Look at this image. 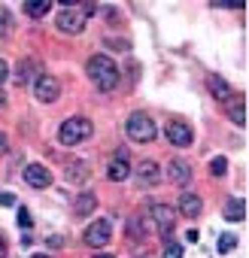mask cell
I'll list each match as a JSON object with an SVG mask.
<instances>
[{
    "label": "cell",
    "instance_id": "obj_1",
    "mask_svg": "<svg viewBox=\"0 0 249 258\" xmlns=\"http://www.w3.org/2000/svg\"><path fill=\"white\" fill-rule=\"evenodd\" d=\"M85 70H88V79L100 91H112L118 85V67H115V61L109 55H91L88 64H85Z\"/></svg>",
    "mask_w": 249,
    "mask_h": 258
},
{
    "label": "cell",
    "instance_id": "obj_2",
    "mask_svg": "<svg viewBox=\"0 0 249 258\" xmlns=\"http://www.w3.org/2000/svg\"><path fill=\"white\" fill-rule=\"evenodd\" d=\"M125 131H128V140L134 143H152L158 137V124L146 112H131L128 121H125Z\"/></svg>",
    "mask_w": 249,
    "mask_h": 258
},
{
    "label": "cell",
    "instance_id": "obj_3",
    "mask_svg": "<svg viewBox=\"0 0 249 258\" xmlns=\"http://www.w3.org/2000/svg\"><path fill=\"white\" fill-rule=\"evenodd\" d=\"M91 137V121L82 118V115H73V118H64L61 127H58V143L61 146H76L82 140Z\"/></svg>",
    "mask_w": 249,
    "mask_h": 258
},
{
    "label": "cell",
    "instance_id": "obj_4",
    "mask_svg": "<svg viewBox=\"0 0 249 258\" xmlns=\"http://www.w3.org/2000/svg\"><path fill=\"white\" fill-rule=\"evenodd\" d=\"M109 237H112V222H109V219H94V222L85 228V234H82V240H85L91 249H103V246L109 243Z\"/></svg>",
    "mask_w": 249,
    "mask_h": 258
},
{
    "label": "cell",
    "instance_id": "obj_5",
    "mask_svg": "<svg viewBox=\"0 0 249 258\" xmlns=\"http://www.w3.org/2000/svg\"><path fill=\"white\" fill-rule=\"evenodd\" d=\"M55 25H58L61 34H82L85 31V13L76 10V7H64L58 13V22Z\"/></svg>",
    "mask_w": 249,
    "mask_h": 258
},
{
    "label": "cell",
    "instance_id": "obj_6",
    "mask_svg": "<svg viewBox=\"0 0 249 258\" xmlns=\"http://www.w3.org/2000/svg\"><path fill=\"white\" fill-rule=\"evenodd\" d=\"M34 97H37L40 103H55V100L61 97V82H58L55 76H49V73L37 76V79H34Z\"/></svg>",
    "mask_w": 249,
    "mask_h": 258
},
{
    "label": "cell",
    "instance_id": "obj_7",
    "mask_svg": "<svg viewBox=\"0 0 249 258\" xmlns=\"http://www.w3.org/2000/svg\"><path fill=\"white\" fill-rule=\"evenodd\" d=\"M131 173H134V167H131V161H128V152L118 149V152L109 158V164H106V179H109V182H125Z\"/></svg>",
    "mask_w": 249,
    "mask_h": 258
},
{
    "label": "cell",
    "instance_id": "obj_8",
    "mask_svg": "<svg viewBox=\"0 0 249 258\" xmlns=\"http://www.w3.org/2000/svg\"><path fill=\"white\" fill-rule=\"evenodd\" d=\"M164 134H167V140H170L176 149H185V146H192V140H195L192 127H189V121H170Z\"/></svg>",
    "mask_w": 249,
    "mask_h": 258
},
{
    "label": "cell",
    "instance_id": "obj_9",
    "mask_svg": "<svg viewBox=\"0 0 249 258\" xmlns=\"http://www.w3.org/2000/svg\"><path fill=\"white\" fill-rule=\"evenodd\" d=\"M149 213H152V219H155V225H158L161 237L173 231V225H176V213H173V207H167V204H152V210H149Z\"/></svg>",
    "mask_w": 249,
    "mask_h": 258
},
{
    "label": "cell",
    "instance_id": "obj_10",
    "mask_svg": "<svg viewBox=\"0 0 249 258\" xmlns=\"http://www.w3.org/2000/svg\"><path fill=\"white\" fill-rule=\"evenodd\" d=\"M161 176H164V170L158 167V161H140V167H137V182L140 185L152 188V185L161 182Z\"/></svg>",
    "mask_w": 249,
    "mask_h": 258
},
{
    "label": "cell",
    "instance_id": "obj_11",
    "mask_svg": "<svg viewBox=\"0 0 249 258\" xmlns=\"http://www.w3.org/2000/svg\"><path fill=\"white\" fill-rule=\"evenodd\" d=\"M25 182H28L31 188H49V185H52V173H49V167H43V164H28V167H25Z\"/></svg>",
    "mask_w": 249,
    "mask_h": 258
},
{
    "label": "cell",
    "instance_id": "obj_12",
    "mask_svg": "<svg viewBox=\"0 0 249 258\" xmlns=\"http://www.w3.org/2000/svg\"><path fill=\"white\" fill-rule=\"evenodd\" d=\"M37 76H43V70H40V64H37L34 58L19 61V67H16V85H28V82H34Z\"/></svg>",
    "mask_w": 249,
    "mask_h": 258
},
{
    "label": "cell",
    "instance_id": "obj_13",
    "mask_svg": "<svg viewBox=\"0 0 249 258\" xmlns=\"http://www.w3.org/2000/svg\"><path fill=\"white\" fill-rule=\"evenodd\" d=\"M201 210H204V201H201V195H195V191H185V195H179V213H182L185 219H198V216H201Z\"/></svg>",
    "mask_w": 249,
    "mask_h": 258
},
{
    "label": "cell",
    "instance_id": "obj_14",
    "mask_svg": "<svg viewBox=\"0 0 249 258\" xmlns=\"http://www.w3.org/2000/svg\"><path fill=\"white\" fill-rule=\"evenodd\" d=\"M167 179L176 182V185H185V182L192 179V167H189L182 158H173V161L167 164Z\"/></svg>",
    "mask_w": 249,
    "mask_h": 258
},
{
    "label": "cell",
    "instance_id": "obj_15",
    "mask_svg": "<svg viewBox=\"0 0 249 258\" xmlns=\"http://www.w3.org/2000/svg\"><path fill=\"white\" fill-rule=\"evenodd\" d=\"M207 85H210V91H213V97H216V100H222V103L234 100V88H231L222 76H216V73H213V76L207 79Z\"/></svg>",
    "mask_w": 249,
    "mask_h": 258
},
{
    "label": "cell",
    "instance_id": "obj_16",
    "mask_svg": "<svg viewBox=\"0 0 249 258\" xmlns=\"http://www.w3.org/2000/svg\"><path fill=\"white\" fill-rule=\"evenodd\" d=\"M94 207H97V198H94V191H82V195H76L73 213H76L79 219H88V216L94 213Z\"/></svg>",
    "mask_w": 249,
    "mask_h": 258
},
{
    "label": "cell",
    "instance_id": "obj_17",
    "mask_svg": "<svg viewBox=\"0 0 249 258\" xmlns=\"http://www.w3.org/2000/svg\"><path fill=\"white\" fill-rule=\"evenodd\" d=\"M64 179L73 182V185H82V182L88 179V164H85V161H70L67 170H64Z\"/></svg>",
    "mask_w": 249,
    "mask_h": 258
},
{
    "label": "cell",
    "instance_id": "obj_18",
    "mask_svg": "<svg viewBox=\"0 0 249 258\" xmlns=\"http://www.w3.org/2000/svg\"><path fill=\"white\" fill-rule=\"evenodd\" d=\"M225 219L228 222H243L246 219V201L243 198H231L225 204Z\"/></svg>",
    "mask_w": 249,
    "mask_h": 258
},
{
    "label": "cell",
    "instance_id": "obj_19",
    "mask_svg": "<svg viewBox=\"0 0 249 258\" xmlns=\"http://www.w3.org/2000/svg\"><path fill=\"white\" fill-rule=\"evenodd\" d=\"M228 118H231L237 127H243V124H246V103H243V97L228 100Z\"/></svg>",
    "mask_w": 249,
    "mask_h": 258
},
{
    "label": "cell",
    "instance_id": "obj_20",
    "mask_svg": "<svg viewBox=\"0 0 249 258\" xmlns=\"http://www.w3.org/2000/svg\"><path fill=\"white\" fill-rule=\"evenodd\" d=\"M49 10H52L49 0H28V4H25V13H28L31 19H43Z\"/></svg>",
    "mask_w": 249,
    "mask_h": 258
},
{
    "label": "cell",
    "instance_id": "obj_21",
    "mask_svg": "<svg viewBox=\"0 0 249 258\" xmlns=\"http://www.w3.org/2000/svg\"><path fill=\"white\" fill-rule=\"evenodd\" d=\"M225 173H228V158H222V155L213 158L210 161V176H225Z\"/></svg>",
    "mask_w": 249,
    "mask_h": 258
},
{
    "label": "cell",
    "instance_id": "obj_22",
    "mask_svg": "<svg viewBox=\"0 0 249 258\" xmlns=\"http://www.w3.org/2000/svg\"><path fill=\"white\" fill-rule=\"evenodd\" d=\"M164 258H182V243L167 240V243H164Z\"/></svg>",
    "mask_w": 249,
    "mask_h": 258
},
{
    "label": "cell",
    "instance_id": "obj_23",
    "mask_svg": "<svg viewBox=\"0 0 249 258\" xmlns=\"http://www.w3.org/2000/svg\"><path fill=\"white\" fill-rule=\"evenodd\" d=\"M234 246H237V237H234V234H222V237H219V252H222V255L231 252Z\"/></svg>",
    "mask_w": 249,
    "mask_h": 258
},
{
    "label": "cell",
    "instance_id": "obj_24",
    "mask_svg": "<svg viewBox=\"0 0 249 258\" xmlns=\"http://www.w3.org/2000/svg\"><path fill=\"white\" fill-rule=\"evenodd\" d=\"M10 25H13V16L7 7H0V34H10Z\"/></svg>",
    "mask_w": 249,
    "mask_h": 258
},
{
    "label": "cell",
    "instance_id": "obj_25",
    "mask_svg": "<svg viewBox=\"0 0 249 258\" xmlns=\"http://www.w3.org/2000/svg\"><path fill=\"white\" fill-rule=\"evenodd\" d=\"M128 234H131V237H140V240H143V237H146V228H143V225H140L137 219H128Z\"/></svg>",
    "mask_w": 249,
    "mask_h": 258
},
{
    "label": "cell",
    "instance_id": "obj_26",
    "mask_svg": "<svg viewBox=\"0 0 249 258\" xmlns=\"http://www.w3.org/2000/svg\"><path fill=\"white\" fill-rule=\"evenodd\" d=\"M19 225H22V228H31V225H34V222H31V213H28L25 207H19Z\"/></svg>",
    "mask_w": 249,
    "mask_h": 258
},
{
    "label": "cell",
    "instance_id": "obj_27",
    "mask_svg": "<svg viewBox=\"0 0 249 258\" xmlns=\"http://www.w3.org/2000/svg\"><path fill=\"white\" fill-rule=\"evenodd\" d=\"M46 243H49V249H61V246H67V240H64L61 234H52V237H49Z\"/></svg>",
    "mask_w": 249,
    "mask_h": 258
},
{
    "label": "cell",
    "instance_id": "obj_28",
    "mask_svg": "<svg viewBox=\"0 0 249 258\" xmlns=\"http://www.w3.org/2000/svg\"><path fill=\"white\" fill-rule=\"evenodd\" d=\"M0 204H4V207H13L16 201H13V195H7V191H0Z\"/></svg>",
    "mask_w": 249,
    "mask_h": 258
},
{
    "label": "cell",
    "instance_id": "obj_29",
    "mask_svg": "<svg viewBox=\"0 0 249 258\" xmlns=\"http://www.w3.org/2000/svg\"><path fill=\"white\" fill-rule=\"evenodd\" d=\"M4 79H7V61L0 58V85H4Z\"/></svg>",
    "mask_w": 249,
    "mask_h": 258
},
{
    "label": "cell",
    "instance_id": "obj_30",
    "mask_svg": "<svg viewBox=\"0 0 249 258\" xmlns=\"http://www.w3.org/2000/svg\"><path fill=\"white\" fill-rule=\"evenodd\" d=\"M0 258H7V243H4V237H0Z\"/></svg>",
    "mask_w": 249,
    "mask_h": 258
},
{
    "label": "cell",
    "instance_id": "obj_31",
    "mask_svg": "<svg viewBox=\"0 0 249 258\" xmlns=\"http://www.w3.org/2000/svg\"><path fill=\"white\" fill-rule=\"evenodd\" d=\"M0 152H7V137L0 134Z\"/></svg>",
    "mask_w": 249,
    "mask_h": 258
},
{
    "label": "cell",
    "instance_id": "obj_32",
    "mask_svg": "<svg viewBox=\"0 0 249 258\" xmlns=\"http://www.w3.org/2000/svg\"><path fill=\"white\" fill-rule=\"evenodd\" d=\"M4 106H7V94H4V91H0V109H4Z\"/></svg>",
    "mask_w": 249,
    "mask_h": 258
},
{
    "label": "cell",
    "instance_id": "obj_33",
    "mask_svg": "<svg viewBox=\"0 0 249 258\" xmlns=\"http://www.w3.org/2000/svg\"><path fill=\"white\" fill-rule=\"evenodd\" d=\"M94 258H112V255H106V252H100V255H94Z\"/></svg>",
    "mask_w": 249,
    "mask_h": 258
},
{
    "label": "cell",
    "instance_id": "obj_34",
    "mask_svg": "<svg viewBox=\"0 0 249 258\" xmlns=\"http://www.w3.org/2000/svg\"><path fill=\"white\" fill-rule=\"evenodd\" d=\"M34 258H52V255H34Z\"/></svg>",
    "mask_w": 249,
    "mask_h": 258
}]
</instances>
